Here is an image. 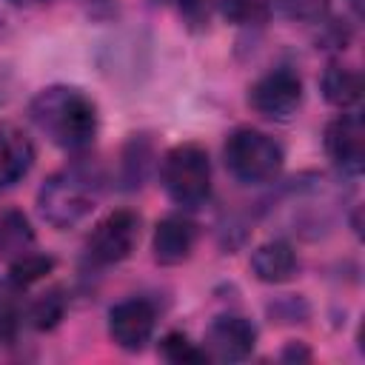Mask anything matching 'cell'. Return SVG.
I'll return each instance as SVG.
<instances>
[{
	"label": "cell",
	"instance_id": "cell-17",
	"mask_svg": "<svg viewBox=\"0 0 365 365\" xmlns=\"http://www.w3.org/2000/svg\"><path fill=\"white\" fill-rule=\"evenodd\" d=\"M63 311H66V299H63L60 288H51L31 305V322H34V328H54L60 322Z\"/></svg>",
	"mask_w": 365,
	"mask_h": 365
},
{
	"label": "cell",
	"instance_id": "cell-5",
	"mask_svg": "<svg viewBox=\"0 0 365 365\" xmlns=\"http://www.w3.org/2000/svg\"><path fill=\"white\" fill-rule=\"evenodd\" d=\"M140 240V217L134 211H111L106 220H100L86 242V251L100 265H114L131 257L134 245Z\"/></svg>",
	"mask_w": 365,
	"mask_h": 365
},
{
	"label": "cell",
	"instance_id": "cell-11",
	"mask_svg": "<svg viewBox=\"0 0 365 365\" xmlns=\"http://www.w3.org/2000/svg\"><path fill=\"white\" fill-rule=\"evenodd\" d=\"M31 163H34L31 140L14 125H0V191L20 182L29 174Z\"/></svg>",
	"mask_w": 365,
	"mask_h": 365
},
{
	"label": "cell",
	"instance_id": "cell-8",
	"mask_svg": "<svg viewBox=\"0 0 365 365\" xmlns=\"http://www.w3.org/2000/svg\"><path fill=\"white\" fill-rule=\"evenodd\" d=\"M325 151L342 174H362L365 168V128L356 114H339L325 128Z\"/></svg>",
	"mask_w": 365,
	"mask_h": 365
},
{
	"label": "cell",
	"instance_id": "cell-15",
	"mask_svg": "<svg viewBox=\"0 0 365 365\" xmlns=\"http://www.w3.org/2000/svg\"><path fill=\"white\" fill-rule=\"evenodd\" d=\"M160 354H163L168 362H174V365H194V362H205V359H208L205 351L197 348V345H194L185 334H180V331H171V334L163 336Z\"/></svg>",
	"mask_w": 365,
	"mask_h": 365
},
{
	"label": "cell",
	"instance_id": "cell-20",
	"mask_svg": "<svg viewBox=\"0 0 365 365\" xmlns=\"http://www.w3.org/2000/svg\"><path fill=\"white\" fill-rule=\"evenodd\" d=\"M6 311H14V305H11V297H9V288L0 282V314H6Z\"/></svg>",
	"mask_w": 365,
	"mask_h": 365
},
{
	"label": "cell",
	"instance_id": "cell-4",
	"mask_svg": "<svg viewBox=\"0 0 365 365\" xmlns=\"http://www.w3.org/2000/svg\"><path fill=\"white\" fill-rule=\"evenodd\" d=\"M225 165L240 182H271L282 168V148L257 128H237L225 140Z\"/></svg>",
	"mask_w": 365,
	"mask_h": 365
},
{
	"label": "cell",
	"instance_id": "cell-7",
	"mask_svg": "<svg viewBox=\"0 0 365 365\" xmlns=\"http://www.w3.org/2000/svg\"><path fill=\"white\" fill-rule=\"evenodd\" d=\"M257 345V328L245 317H217L202 339V351L217 362H240Z\"/></svg>",
	"mask_w": 365,
	"mask_h": 365
},
{
	"label": "cell",
	"instance_id": "cell-19",
	"mask_svg": "<svg viewBox=\"0 0 365 365\" xmlns=\"http://www.w3.org/2000/svg\"><path fill=\"white\" fill-rule=\"evenodd\" d=\"M279 11L299 23H317L328 11V0H277Z\"/></svg>",
	"mask_w": 365,
	"mask_h": 365
},
{
	"label": "cell",
	"instance_id": "cell-16",
	"mask_svg": "<svg viewBox=\"0 0 365 365\" xmlns=\"http://www.w3.org/2000/svg\"><path fill=\"white\" fill-rule=\"evenodd\" d=\"M51 268H54V259L51 257L37 254V251H29V254L11 259V282L14 285H31L40 277H46Z\"/></svg>",
	"mask_w": 365,
	"mask_h": 365
},
{
	"label": "cell",
	"instance_id": "cell-13",
	"mask_svg": "<svg viewBox=\"0 0 365 365\" xmlns=\"http://www.w3.org/2000/svg\"><path fill=\"white\" fill-rule=\"evenodd\" d=\"M322 91H325V100L339 106V108L356 106L359 97H362L359 71L348 68V66H328L325 74H322Z\"/></svg>",
	"mask_w": 365,
	"mask_h": 365
},
{
	"label": "cell",
	"instance_id": "cell-12",
	"mask_svg": "<svg viewBox=\"0 0 365 365\" xmlns=\"http://www.w3.org/2000/svg\"><path fill=\"white\" fill-rule=\"evenodd\" d=\"M251 271L262 282H285L297 271V254L285 240H268L254 251Z\"/></svg>",
	"mask_w": 365,
	"mask_h": 365
},
{
	"label": "cell",
	"instance_id": "cell-2",
	"mask_svg": "<svg viewBox=\"0 0 365 365\" xmlns=\"http://www.w3.org/2000/svg\"><path fill=\"white\" fill-rule=\"evenodd\" d=\"M100 194H103V177L88 165H71L51 174L43 182L37 194V208L48 225L74 228L97 208Z\"/></svg>",
	"mask_w": 365,
	"mask_h": 365
},
{
	"label": "cell",
	"instance_id": "cell-14",
	"mask_svg": "<svg viewBox=\"0 0 365 365\" xmlns=\"http://www.w3.org/2000/svg\"><path fill=\"white\" fill-rule=\"evenodd\" d=\"M29 251H34V234L29 220L20 211H6L0 217V257L11 262Z\"/></svg>",
	"mask_w": 365,
	"mask_h": 365
},
{
	"label": "cell",
	"instance_id": "cell-10",
	"mask_svg": "<svg viewBox=\"0 0 365 365\" xmlns=\"http://www.w3.org/2000/svg\"><path fill=\"white\" fill-rule=\"evenodd\" d=\"M197 242V225L182 214H168L154 228V259L160 265H180L191 257Z\"/></svg>",
	"mask_w": 365,
	"mask_h": 365
},
{
	"label": "cell",
	"instance_id": "cell-18",
	"mask_svg": "<svg viewBox=\"0 0 365 365\" xmlns=\"http://www.w3.org/2000/svg\"><path fill=\"white\" fill-rule=\"evenodd\" d=\"M220 6H222V14L237 26L259 23L268 11V0H220Z\"/></svg>",
	"mask_w": 365,
	"mask_h": 365
},
{
	"label": "cell",
	"instance_id": "cell-3",
	"mask_svg": "<svg viewBox=\"0 0 365 365\" xmlns=\"http://www.w3.org/2000/svg\"><path fill=\"white\" fill-rule=\"evenodd\" d=\"M160 180H163L165 194L177 205H182V208L202 205L208 200V194H211V163H208V154L194 143L174 145L163 157Z\"/></svg>",
	"mask_w": 365,
	"mask_h": 365
},
{
	"label": "cell",
	"instance_id": "cell-1",
	"mask_svg": "<svg viewBox=\"0 0 365 365\" xmlns=\"http://www.w3.org/2000/svg\"><path fill=\"white\" fill-rule=\"evenodd\" d=\"M31 123L60 148L80 151L97 134V108L91 97L71 86H48L29 103Z\"/></svg>",
	"mask_w": 365,
	"mask_h": 365
},
{
	"label": "cell",
	"instance_id": "cell-6",
	"mask_svg": "<svg viewBox=\"0 0 365 365\" xmlns=\"http://www.w3.org/2000/svg\"><path fill=\"white\" fill-rule=\"evenodd\" d=\"M248 103L257 114L271 117V120H285L291 117L299 103H302V80L291 71V68H274L268 74H262L251 91H248Z\"/></svg>",
	"mask_w": 365,
	"mask_h": 365
},
{
	"label": "cell",
	"instance_id": "cell-21",
	"mask_svg": "<svg viewBox=\"0 0 365 365\" xmlns=\"http://www.w3.org/2000/svg\"><path fill=\"white\" fill-rule=\"evenodd\" d=\"M0 100H3V83H0Z\"/></svg>",
	"mask_w": 365,
	"mask_h": 365
},
{
	"label": "cell",
	"instance_id": "cell-9",
	"mask_svg": "<svg viewBox=\"0 0 365 365\" xmlns=\"http://www.w3.org/2000/svg\"><path fill=\"white\" fill-rule=\"evenodd\" d=\"M154 305L145 299H123L108 314V334L125 351H140L154 334Z\"/></svg>",
	"mask_w": 365,
	"mask_h": 365
}]
</instances>
